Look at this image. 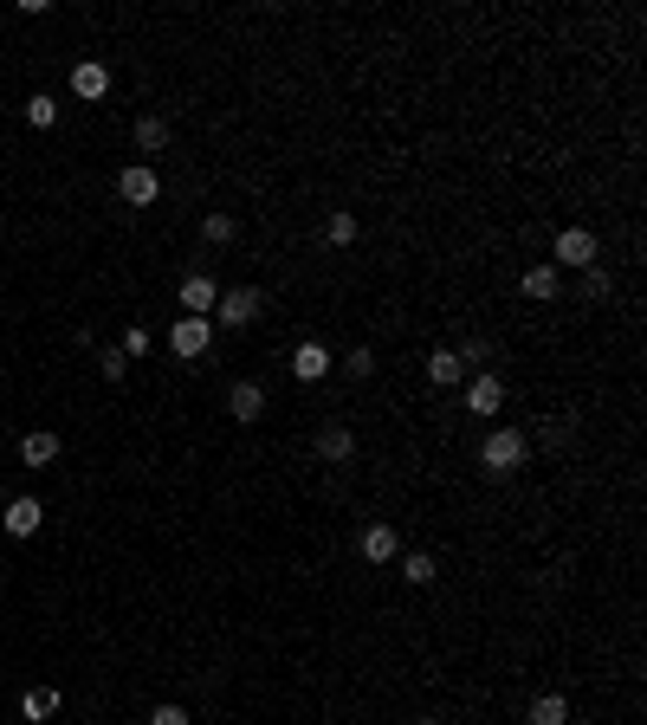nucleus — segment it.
Instances as JSON below:
<instances>
[{
    "instance_id": "obj_19",
    "label": "nucleus",
    "mask_w": 647,
    "mask_h": 725,
    "mask_svg": "<svg viewBox=\"0 0 647 725\" xmlns=\"http://www.w3.org/2000/svg\"><path fill=\"white\" fill-rule=\"evenodd\" d=\"M136 149H143V156L169 149V117H136Z\"/></svg>"
},
{
    "instance_id": "obj_13",
    "label": "nucleus",
    "mask_w": 647,
    "mask_h": 725,
    "mask_svg": "<svg viewBox=\"0 0 647 725\" xmlns=\"http://www.w3.org/2000/svg\"><path fill=\"white\" fill-rule=\"evenodd\" d=\"M363 557H369V564H395V557H402L395 525H369V531H363Z\"/></svg>"
},
{
    "instance_id": "obj_8",
    "label": "nucleus",
    "mask_w": 647,
    "mask_h": 725,
    "mask_svg": "<svg viewBox=\"0 0 647 725\" xmlns=\"http://www.w3.org/2000/svg\"><path fill=\"white\" fill-rule=\"evenodd\" d=\"M39 518H46V505L33 499V492H20V499H7V512H0V525H7V538H33Z\"/></svg>"
},
{
    "instance_id": "obj_14",
    "label": "nucleus",
    "mask_w": 647,
    "mask_h": 725,
    "mask_svg": "<svg viewBox=\"0 0 647 725\" xmlns=\"http://www.w3.org/2000/svg\"><path fill=\"white\" fill-rule=\"evenodd\" d=\"M227 408H233V421H259L266 415V389H259V382H233Z\"/></svg>"
},
{
    "instance_id": "obj_2",
    "label": "nucleus",
    "mask_w": 647,
    "mask_h": 725,
    "mask_svg": "<svg viewBox=\"0 0 647 725\" xmlns=\"http://www.w3.org/2000/svg\"><path fill=\"white\" fill-rule=\"evenodd\" d=\"M169 350H175V363H201L214 350V318H175L169 324Z\"/></svg>"
},
{
    "instance_id": "obj_27",
    "label": "nucleus",
    "mask_w": 647,
    "mask_h": 725,
    "mask_svg": "<svg viewBox=\"0 0 647 725\" xmlns=\"http://www.w3.org/2000/svg\"><path fill=\"white\" fill-rule=\"evenodd\" d=\"M583 298H609V272L602 266H583Z\"/></svg>"
},
{
    "instance_id": "obj_18",
    "label": "nucleus",
    "mask_w": 647,
    "mask_h": 725,
    "mask_svg": "<svg viewBox=\"0 0 647 725\" xmlns=\"http://www.w3.org/2000/svg\"><path fill=\"white\" fill-rule=\"evenodd\" d=\"M440 577V564L428 551H402V583H415V590H428V583Z\"/></svg>"
},
{
    "instance_id": "obj_15",
    "label": "nucleus",
    "mask_w": 647,
    "mask_h": 725,
    "mask_svg": "<svg viewBox=\"0 0 647 725\" xmlns=\"http://www.w3.org/2000/svg\"><path fill=\"white\" fill-rule=\"evenodd\" d=\"M466 376H473V369L453 357V350H434V357H428V382H434V389H453V382H466Z\"/></svg>"
},
{
    "instance_id": "obj_5",
    "label": "nucleus",
    "mask_w": 647,
    "mask_h": 725,
    "mask_svg": "<svg viewBox=\"0 0 647 725\" xmlns=\"http://www.w3.org/2000/svg\"><path fill=\"white\" fill-rule=\"evenodd\" d=\"M117 195L130 201V208H156V195H162V182H156V169L149 162H130V169L117 175Z\"/></svg>"
},
{
    "instance_id": "obj_11",
    "label": "nucleus",
    "mask_w": 647,
    "mask_h": 725,
    "mask_svg": "<svg viewBox=\"0 0 647 725\" xmlns=\"http://www.w3.org/2000/svg\"><path fill=\"white\" fill-rule=\"evenodd\" d=\"M356 454V428L350 421H324L318 428V460H350Z\"/></svg>"
},
{
    "instance_id": "obj_4",
    "label": "nucleus",
    "mask_w": 647,
    "mask_h": 725,
    "mask_svg": "<svg viewBox=\"0 0 647 725\" xmlns=\"http://www.w3.org/2000/svg\"><path fill=\"white\" fill-rule=\"evenodd\" d=\"M596 259H602V246H596L589 227H563V234H557V259H550V266H576V272H583V266H596Z\"/></svg>"
},
{
    "instance_id": "obj_16",
    "label": "nucleus",
    "mask_w": 647,
    "mask_h": 725,
    "mask_svg": "<svg viewBox=\"0 0 647 725\" xmlns=\"http://www.w3.org/2000/svg\"><path fill=\"white\" fill-rule=\"evenodd\" d=\"M52 713H59V687H26L20 693V719H52Z\"/></svg>"
},
{
    "instance_id": "obj_12",
    "label": "nucleus",
    "mask_w": 647,
    "mask_h": 725,
    "mask_svg": "<svg viewBox=\"0 0 647 725\" xmlns=\"http://www.w3.org/2000/svg\"><path fill=\"white\" fill-rule=\"evenodd\" d=\"M52 460H59V434H46V428L20 434V467H52Z\"/></svg>"
},
{
    "instance_id": "obj_23",
    "label": "nucleus",
    "mask_w": 647,
    "mask_h": 725,
    "mask_svg": "<svg viewBox=\"0 0 647 725\" xmlns=\"http://www.w3.org/2000/svg\"><path fill=\"white\" fill-rule=\"evenodd\" d=\"M149 344H156V337H149V324H130L117 350H123V357H130V363H143V357H149Z\"/></svg>"
},
{
    "instance_id": "obj_26",
    "label": "nucleus",
    "mask_w": 647,
    "mask_h": 725,
    "mask_svg": "<svg viewBox=\"0 0 647 725\" xmlns=\"http://www.w3.org/2000/svg\"><path fill=\"white\" fill-rule=\"evenodd\" d=\"M453 357H460L466 369H473V363H486V357H492V344H486V337H466V344L453 350Z\"/></svg>"
},
{
    "instance_id": "obj_17",
    "label": "nucleus",
    "mask_w": 647,
    "mask_h": 725,
    "mask_svg": "<svg viewBox=\"0 0 647 725\" xmlns=\"http://www.w3.org/2000/svg\"><path fill=\"white\" fill-rule=\"evenodd\" d=\"M525 725H570L563 693H538V700H531V713H525Z\"/></svg>"
},
{
    "instance_id": "obj_3",
    "label": "nucleus",
    "mask_w": 647,
    "mask_h": 725,
    "mask_svg": "<svg viewBox=\"0 0 647 725\" xmlns=\"http://www.w3.org/2000/svg\"><path fill=\"white\" fill-rule=\"evenodd\" d=\"M259 311H266V292H259V285H233V292H220L214 318H220V324H233V331H240V324H253Z\"/></svg>"
},
{
    "instance_id": "obj_25",
    "label": "nucleus",
    "mask_w": 647,
    "mask_h": 725,
    "mask_svg": "<svg viewBox=\"0 0 647 725\" xmlns=\"http://www.w3.org/2000/svg\"><path fill=\"white\" fill-rule=\"evenodd\" d=\"M98 369H104V382H123V376H130V357L110 344V350H98Z\"/></svg>"
},
{
    "instance_id": "obj_29",
    "label": "nucleus",
    "mask_w": 647,
    "mask_h": 725,
    "mask_svg": "<svg viewBox=\"0 0 647 725\" xmlns=\"http://www.w3.org/2000/svg\"><path fill=\"white\" fill-rule=\"evenodd\" d=\"M350 376H376V350L356 344V350H350Z\"/></svg>"
},
{
    "instance_id": "obj_20",
    "label": "nucleus",
    "mask_w": 647,
    "mask_h": 725,
    "mask_svg": "<svg viewBox=\"0 0 647 725\" xmlns=\"http://www.w3.org/2000/svg\"><path fill=\"white\" fill-rule=\"evenodd\" d=\"M518 285H525V298H538V305H544V298H557V266L544 259V266H531Z\"/></svg>"
},
{
    "instance_id": "obj_28",
    "label": "nucleus",
    "mask_w": 647,
    "mask_h": 725,
    "mask_svg": "<svg viewBox=\"0 0 647 725\" xmlns=\"http://www.w3.org/2000/svg\"><path fill=\"white\" fill-rule=\"evenodd\" d=\"M149 725H195V719H188V706H156Z\"/></svg>"
},
{
    "instance_id": "obj_21",
    "label": "nucleus",
    "mask_w": 647,
    "mask_h": 725,
    "mask_svg": "<svg viewBox=\"0 0 647 725\" xmlns=\"http://www.w3.org/2000/svg\"><path fill=\"white\" fill-rule=\"evenodd\" d=\"M26 123H33V130H52V123H59V104H52L46 91H33V98H26Z\"/></svg>"
},
{
    "instance_id": "obj_9",
    "label": "nucleus",
    "mask_w": 647,
    "mask_h": 725,
    "mask_svg": "<svg viewBox=\"0 0 647 725\" xmlns=\"http://www.w3.org/2000/svg\"><path fill=\"white\" fill-rule=\"evenodd\" d=\"M292 376H298V382H324V376H330V350L318 344V337H305V344L292 350Z\"/></svg>"
},
{
    "instance_id": "obj_10",
    "label": "nucleus",
    "mask_w": 647,
    "mask_h": 725,
    "mask_svg": "<svg viewBox=\"0 0 647 725\" xmlns=\"http://www.w3.org/2000/svg\"><path fill=\"white\" fill-rule=\"evenodd\" d=\"M104 91H110V72H104V65H98V59H78V65H72V98H85V104H98V98H104Z\"/></svg>"
},
{
    "instance_id": "obj_7",
    "label": "nucleus",
    "mask_w": 647,
    "mask_h": 725,
    "mask_svg": "<svg viewBox=\"0 0 647 725\" xmlns=\"http://www.w3.org/2000/svg\"><path fill=\"white\" fill-rule=\"evenodd\" d=\"M466 408H473V415H499V408H505V376L479 369V376L466 382Z\"/></svg>"
},
{
    "instance_id": "obj_6",
    "label": "nucleus",
    "mask_w": 647,
    "mask_h": 725,
    "mask_svg": "<svg viewBox=\"0 0 647 725\" xmlns=\"http://www.w3.org/2000/svg\"><path fill=\"white\" fill-rule=\"evenodd\" d=\"M175 298H182V318H208V311L220 305V285L208 279V272H188V279H182V292H175Z\"/></svg>"
},
{
    "instance_id": "obj_22",
    "label": "nucleus",
    "mask_w": 647,
    "mask_h": 725,
    "mask_svg": "<svg viewBox=\"0 0 647 725\" xmlns=\"http://www.w3.org/2000/svg\"><path fill=\"white\" fill-rule=\"evenodd\" d=\"M324 240H330V246H350V240H356V214H350V208H337V214L324 221Z\"/></svg>"
},
{
    "instance_id": "obj_24",
    "label": "nucleus",
    "mask_w": 647,
    "mask_h": 725,
    "mask_svg": "<svg viewBox=\"0 0 647 725\" xmlns=\"http://www.w3.org/2000/svg\"><path fill=\"white\" fill-rule=\"evenodd\" d=\"M201 234H208V246H227L240 227H233V214H208V221H201Z\"/></svg>"
},
{
    "instance_id": "obj_30",
    "label": "nucleus",
    "mask_w": 647,
    "mask_h": 725,
    "mask_svg": "<svg viewBox=\"0 0 647 725\" xmlns=\"http://www.w3.org/2000/svg\"><path fill=\"white\" fill-rule=\"evenodd\" d=\"M415 725H440V719H415Z\"/></svg>"
},
{
    "instance_id": "obj_1",
    "label": "nucleus",
    "mask_w": 647,
    "mask_h": 725,
    "mask_svg": "<svg viewBox=\"0 0 647 725\" xmlns=\"http://www.w3.org/2000/svg\"><path fill=\"white\" fill-rule=\"evenodd\" d=\"M525 460H531V441H525L518 428H492V434H486V447H479V467H486L492 480H505V473H518Z\"/></svg>"
}]
</instances>
